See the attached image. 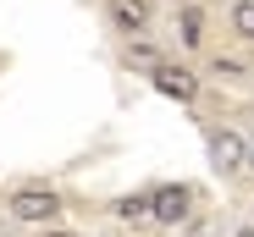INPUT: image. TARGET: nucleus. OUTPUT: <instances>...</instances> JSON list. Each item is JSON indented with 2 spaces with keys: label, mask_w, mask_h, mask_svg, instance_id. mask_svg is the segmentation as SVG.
I'll list each match as a JSON object with an SVG mask.
<instances>
[{
  "label": "nucleus",
  "mask_w": 254,
  "mask_h": 237,
  "mask_svg": "<svg viewBox=\"0 0 254 237\" xmlns=\"http://www.w3.org/2000/svg\"><path fill=\"white\" fill-rule=\"evenodd\" d=\"M6 210H11L17 221H28V226H45V221L61 215V199H56L50 188H17L11 199H6Z\"/></svg>",
  "instance_id": "1"
},
{
  "label": "nucleus",
  "mask_w": 254,
  "mask_h": 237,
  "mask_svg": "<svg viewBox=\"0 0 254 237\" xmlns=\"http://www.w3.org/2000/svg\"><path fill=\"white\" fill-rule=\"evenodd\" d=\"M188 204H193V193H188V188H155V193H149V221L177 226V221L188 215Z\"/></svg>",
  "instance_id": "2"
},
{
  "label": "nucleus",
  "mask_w": 254,
  "mask_h": 237,
  "mask_svg": "<svg viewBox=\"0 0 254 237\" xmlns=\"http://www.w3.org/2000/svg\"><path fill=\"white\" fill-rule=\"evenodd\" d=\"M210 160H216L221 171H243L249 166V138L243 133H216L210 138Z\"/></svg>",
  "instance_id": "3"
},
{
  "label": "nucleus",
  "mask_w": 254,
  "mask_h": 237,
  "mask_svg": "<svg viewBox=\"0 0 254 237\" xmlns=\"http://www.w3.org/2000/svg\"><path fill=\"white\" fill-rule=\"evenodd\" d=\"M149 77H155V89H160V94H172V99H193V94H199L193 72H183V66H172V61H166V66H155Z\"/></svg>",
  "instance_id": "4"
},
{
  "label": "nucleus",
  "mask_w": 254,
  "mask_h": 237,
  "mask_svg": "<svg viewBox=\"0 0 254 237\" xmlns=\"http://www.w3.org/2000/svg\"><path fill=\"white\" fill-rule=\"evenodd\" d=\"M111 22L122 33H144L149 28V0H111Z\"/></svg>",
  "instance_id": "5"
},
{
  "label": "nucleus",
  "mask_w": 254,
  "mask_h": 237,
  "mask_svg": "<svg viewBox=\"0 0 254 237\" xmlns=\"http://www.w3.org/2000/svg\"><path fill=\"white\" fill-rule=\"evenodd\" d=\"M122 221H149V193H127V199L116 204Z\"/></svg>",
  "instance_id": "6"
},
{
  "label": "nucleus",
  "mask_w": 254,
  "mask_h": 237,
  "mask_svg": "<svg viewBox=\"0 0 254 237\" xmlns=\"http://www.w3.org/2000/svg\"><path fill=\"white\" fill-rule=\"evenodd\" d=\"M232 33L254 39V0H238V6H232Z\"/></svg>",
  "instance_id": "7"
},
{
  "label": "nucleus",
  "mask_w": 254,
  "mask_h": 237,
  "mask_svg": "<svg viewBox=\"0 0 254 237\" xmlns=\"http://www.w3.org/2000/svg\"><path fill=\"white\" fill-rule=\"evenodd\" d=\"M127 61H133V66H144V72H155V66H166L149 45H127Z\"/></svg>",
  "instance_id": "8"
},
{
  "label": "nucleus",
  "mask_w": 254,
  "mask_h": 237,
  "mask_svg": "<svg viewBox=\"0 0 254 237\" xmlns=\"http://www.w3.org/2000/svg\"><path fill=\"white\" fill-rule=\"evenodd\" d=\"M199 28H204V17H199V11L188 6V11H183V45H199V39H204Z\"/></svg>",
  "instance_id": "9"
},
{
  "label": "nucleus",
  "mask_w": 254,
  "mask_h": 237,
  "mask_svg": "<svg viewBox=\"0 0 254 237\" xmlns=\"http://www.w3.org/2000/svg\"><path fill=\"white\" fill-rule=\"evenodd\" d=\"M45 237H83V232H61V226H50V232H45Z\"/></svg>",
  "instance_id": "10"
}]
</instances>
